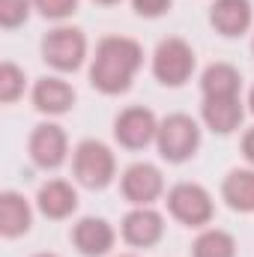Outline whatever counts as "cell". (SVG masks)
Segmentation results:
<instances>
[{
  "label": "cell",
  "mask_w": 254,
  "mask_h": 257,
  "mask_svg": "<svg viewBox=\"0 0 254 257\" xmlns=\"http://www.w3.org/2000/svg\"><path fill=\"white\" fill-rule=\"evenodd\" d=\"M251 51H254V39H251Z\"/></svg>",
  "instance_id": "f1b7e54d"
},
{
  "label": "cell",
  "mask_w": 254,
  "mask_h": 257,
  "mask_svg": "<svg viewBox=\"0 0 254 257\" xmlns=\"http://www.w3.org/2000/svg\"><path fill=\"white\" fill-rule=\"evenodd\" d=\"M33 257H57V254H33Z\"/></svg>",
  "instance_id": "4316f807"
},
{
  "label": "cell",
  "mask_w": 254,
  "mask_h": 257,
  "mask_svg": "<svg viewBox=\"0 0 254 257\" xmlns=\"http://www.w3.org/2000/svg\"><path fill=\"white\" fill-rule=\"evenodd\" d=\"M33 105L39 114H66L75 105V90L66 84L63 78H39L33 84Z\"/></svg>",
  "instance_id": "5bb4252c"
},
{
  "label": "cell",
  "mask_w": 254,
  "mask_h": 257,
  "mask_svg": "<svg viewBox=\"0 0 254 257\" xmlns=\"http://www.w3.org/2000/svg\"><path fill=\"white\" fill-rule=\"evenodd\" d=\"M194 51L186 39L180 36H168L156 45L153 51V75L159 84L165 87H183L194 72Z\"/></svg>",
  "instance_id": "277c9868"
},
{
  "label": "cell",
  "mask_w": 254,
  "mask_h": 257,
  "mask_svg": "<svg viewBox=\"0 0 254 257\" xmlns=\"http://www.w3.org/2000/svg\"><path fill=\"white\" fill-rule=\"evenodd\" d=\"M248 111L254 114V87H251V93H248Z\"/></svg>",
  "instance_id": "484cf974"
},
{
  "label": "cell",
  "mask_w": 254,
  "mask_h": 257,
  "mask_svg": "<svg viewBox=\"0 0 254 257\" xmlns=\"http://www.w3.org/2000/svg\"><path fill=\"white\" fill-rule=\"evenodd\" d=\"M120 192L135 206H150L153 200H159V194L165 192V177H162V171L156 165L135 162V165H129L126 171H123Z\"/></svg>",
  "instance_id": "ba28073f"
},
{
  "label": "cell",
  "mask_w": 254,
  "mask_h": 257,
  "mask_svg": "<svg viewBox=\"0 0 254 257\" xmlns=\"http://www.w3.org/2000/svg\"><path fill=\"white\" fill-rule=\"evenodd\" d=\"M144 66V48L129 36H105L96 45V57L90 63V84L105 96L126 93Z\"/></svg>",
  "instance_id": "6da1fadb"
},
{
  "label": "cell",
  "mask_w": 254,
  "mask_h": 257,
  "mask_svg": "<svg viewBox=\"0 0 254 257\" xmlns=\"http://www.w3.org/2000/svg\"><path fill=\"white\" fill-rule=\"evenodd\" d=\"M242 114L245 111H242L239 96H233V99H203V105H200L203 123H206V128H212L215 135H230L233 128H239Z\"/></svg>",
  "instance_id": "2e32d148"
},
{
  "label": "cell",
  "mask_w": 254,
  "mask_h": 257,
  "mask_svg": "<svg viewBox=\"0 0 254 257\" xmlns=\"http://www.w3.org/2000/svg\"><path fill=\"white\" fill-rule=\"evenodd\" d=\"M168 212L186 224V227H203L212 221L215 215V206H212V197L203 186L197 183H177L171 192H168Z\"/></svg>",
  "instance_id": "8992f818"
},
{
  "label": "cell",
  "mask_w": 254,
  "mask_h": 257,
  "mask_svg": "<svg viewBox=\"0 0 254 257\" xmlns=\"http://www.w3.org/2000/svg\"><path fill=\"white\" fill-rule=\"evenodd\" d=\"M239 87H242L239 69L230 63H212L200 75L203 99H233V96H239Z\"/></svg>",
  "instance_id": "e0dca14e"
},
{
  "label": "cell",
  "mask_w": 254,
  "mask_h": 257,
  "mask_svg": "<svg viewBox=\"0 0 254 257\" xmlns=\"http://www.w3.org/2000/svg\"><path fill=\"white\" fill-rule=\"evenodd\" d=\"M191 257H236V239L221 227H206L194 239Z\"/></svg>",
  "instance_id": "d6986e66"
},
{
  "label": "cell",
  "mask_w": 254,
  "mask_h": 257,
  "mask_svg": "<svg viewBox=\"0 0 254 257\" xmlns=\"http://www.w3.org/2000/svg\"><path fill=\"white\" fill-rule=\"evenodd\" d=\"M242 156H245V162L254 168V128H248L242 135Z\"/></svg>",
  "instance_id": "cb8c5ba5"
},
{
  "label": "cell",
  "mask_w": 254,
  "mask_h": 257,
  "mask_svg": "<svg viewBox=\"0 0 254 257\" xmlns=\"http://www.w3.org/2000/svg\"><path fill=\"white\" fill-rule=\"evenodd\" d=\"M30 159L33 165L45 168V171H54L60 168L69 156V141H66V132L54 123H39V126L30 132Z\"/></svg>",
  "instance_id": "9c48e42d"
},
{
  "label": "cell",
  "mask_w": 254,
  "mask_h": 257,
  "mask_svg": "<svg viewBox=\"0 0 254 257\" xmlns=\"http://www.w3.org/2000/svg\"><path fill=\"white\" fill-rule=\"evenodd\" d=\"M33 9V0H0V24L6 30L21 27Z\"/></svg>",
  "instance_id": "44dd1931"
},
{
  "label": "cell",
  "mask_w": 254,
  "mask_h": 257,
  "mask_svg": "<svg viewBox=\"0 0 254 257\" xmlns=\"http://www.w3.org/2000/svg\"><path fill=\"white\" fill-rule=\"evenodd\" d=\"M93 3H99V6H114V3H120V0H93Z\"/></svg>",
  "instance_id": "d4e9b609"
},
{
  "label": "cell",
  "mask_w": 254,
  "mask_h": 257,
  "mask_svg": "<svg viewBox=\"0 0 254 257\" xmlns=\"http://www.w3.org/2000/svg\"><path fill=\"white\" fill-rule=\"evenodd\" d=\"M72 242H75V248L84 257H105L114 248L117 233H114V227H111L105 218L87 215V218H81V221L72 227Z\"/></svg>",
  "instance_id": "8fae6325"
},
{
  "label": "cell",
  "mask_w": 254,
  "mask_h": 257,
  "mask_svg": "<svg viewBox=\"0 0 254 257\" xmlns=\"http://www.w3.org/2000/svg\"><path fill=\"white\" fill-rule=\"evenodd\" d=\"M30 221H33V212H30V203H27L24 194L18 192L0 194V233L6 239L24 236L30 230Z\"/></svg>",
  "instance_id": "9a60e30c"
},
{
  "label": "cell",
  "mask_w": 254,
  "mask_h": 257,
  "mask_svg": "<svg viewBox=\"0 0 254 257\" xmlns=\"http://www.w3.org/2000/svg\"><path fill=\"white\" fill-rule=\"evenodd\" d=\"M36 206L45 218L60 221V218H69L78 209V192L66 180H48L36 194Z\"/></svg>",
  "instance_id": "4fadbf2b"
},
{
  "label": "cell",
  "mask_w": 254,
  "mask_h": 257,
  "mask_svg": "<svg viewBox=\"0 0 254 257\" xmlns=\"http://www.w3.org/2000/svg\"><path fill=\"white\" fill-rule=\"evenodd\" d=\"M72 174L84 189H105L117 174V159L102 141H81L72 153Z\"/></svg>",
  "instance_id": "7a4b0ae2"
},
{
  "label": "cell",
  "mask_w": 254,
  "mask_h": 257,
  "mask_svg": "<svg viewBox=\"0 0 254 257\" xmlns=\"http://www.w3.org/2000/svg\"><path fill=\"white\" fill-rule=\"evenodd\" d=\"M120 230H123V239H126L129 245H135V248H153L165 236V218H162V212H156L150 206H135L123 218Z\"/></svg>",
  "instance_id": "30bf717a"
},
{
  "label": "cell",
  "mask_w": 254,
  "mask_h": 257,
  "mask_svg": "<svg viewBox=\"0 0 254 257\" xmlns=\"http://www.w3.org/2000/svg\"><path fill=\"white\" fill-rule=\"evenodd\" d=\"M24 72L18 69L15 63H0V102H15L21 93H24Z\"/></svg>",
  "instance_id": "ffe728a7"
},
{
  "label": "cell",
  "mask_w": 254,
  "mask_h": 257,
  "mask_svg": "<svg viewBox=\"0 0 254 257\" xmlns=\"http://www.w3.org/2000/svg\"><path fill=\"white\" fill-rule=\"evenodd\" d=\"M120 257H135V254H120Z\"/></svg>",
  "instance_id": "83f0119b"
},
{
  "label": "cell",
  "mask_w": 254,
  "mask_h": 257,
  "mask_svg": "<svg viewBox=\"0 0 254 257\" xmlns=\"http://www.w3.org/2000/svg\"><path fill=\"white\" fill-rule=\"evenodd\" d=\"M171 6H174V0H132V9L141 18H162Z\"/></svg>",
  "instance_id": "603a6c76"
},
{
  "label": "cell",
  "mask_w": 254,
  "mask_h": 257,
  "mask_svg": "<svg viewBox=\"0 0 254 257\" xmlns=\"http://www.w3.org/2000/svg\"><path fill=\"white\" fill-rule=\"evenodd\" d=\"M33 9H39V15L51 21H63L78 9V0H33Z\"/></svg>",
  "instance_id": "7402d4cb"
},
{
  "label": "cell",
  "mask_w": 254,
  "mask_h": 257,
  "mask_svg": "<svg viewBox=\"0 0 254 257\" xmlns=\"http://www.w3.org/2000/svg\"><path fill=\"white\" fill-rule=\"evenodd\" d=\"M159 123H162V120H159L150 108L132 105V108H126V111L117 114V120H114V138H117L120 147H126V150H144V147H150V144L156 141Z\"/></svg>",
  "instance_id": "52a82bcc"
},
{
  "label": "cell",
  "mask_w": 254,
  "mask_h": 257,
  "mask_svg": "<svg viewBox=\"0 0 254 257\" xmlns=\"http://www.w3.org/2000/svg\"><path fill=\"white\" fill-rule=\"evenodd\" d=\"M42 60L57 72H75L87 60V36L78 27H54L42 39Z\"/></svg>",
  "instance_id": "5b68a950"
},
{
  "label": "cell",
  "mask_w": 254,
  "mask_h": 257,
  "mask_svg": "<svg viewBox=\"0 0 254 257\" xmlns=\"http://www.w3.org/2000/svg\"><path fill=\"white\" fill-rule=\"evenodd\" d=\"M221 197L233 212H254V168H236L224 177Z\"/></svg>",
  "instance_id": "ac0fdd59"
},
{
  "label": "cell",
  "mask_w": 254,
  "mask_h": 257,
  "mask_svg": "<svg viewBox=\"0 0 254 257\" xmlns=\"http://www.w3.org/2000/svg\"><path fill=\"white\" fill-rule=\"evenodd\" d=\"M156 147L159 156L171 165H183L200 147V126L197 120H191L189 114H171L159 123V135H156Z\"/></svg>",
  "instance_id": "3957f363"
},
{
  "label": "cell",
  "mask_w": 254,
  "mask_h": 257,
  "mask_svg": "<svg viewBox=\"0 0 254 257\" xmlns=\"http://www.w3.org/2000/svg\"><path fill=\"white\" fill-rule=\"evenodd\" d=\"M254 21L251 0H215L209 6V24L215 27V33L221 36H242L248 33Z\"/></svg>",
  "instance_id": "7c38bea8"
}]
</instances>
